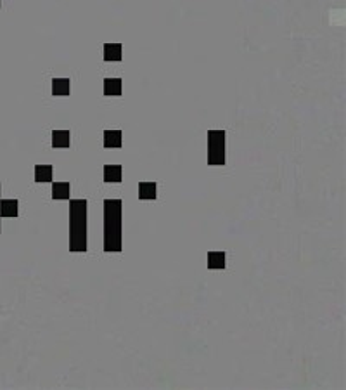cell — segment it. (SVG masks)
Here are the masks:
<instances>
[{
    "instance_id": "6da1fadb",
    "label": "cell",
    "mask_w": 346,
    "mask_h": 390,
    "mask_svg": "<svg viewBox=\"0 0 346 390\" xmlns=\"http://www.w3.org/2000/svg\"><path fill=\"white\" fill-rule=\"evenodd\" d=\"M122 199L104 201V250L122 252Z\"/></svg>"
},
{
    "instance_id": "7a4b0ae2",
    "label": "cell",
    "mask_w": 346,
    "mask_h": 390,
    "mask_svg": "<svg viewBox=\"0 0 346 390\" xmlns=\"http://www.w3.org/2000/svg\"><path fill=\"white\" fill-rule=\"evenodd\" d=\"M225 130H209L208 132V163L225 165Z\"/></svg>"
},
{
    "instance_id": "3957f363",
    "label": "cell",
    "mask_w": 346,
    "mask_h": 390,
    "mask_svg": "<svg viewBox=\"0 0 346 390\" xmlns=\"http://www.w3.org/2000/svg\"><path fill=\"white\" fill-rule=\"evenodd\" d=\"M69 250L87 252V220H69Z\"/></svg>"
},
{
    "instance_id": "277c9868",
    "label": "cell",
    "mask_w": 346,
    "mask_h": 390,
    "mask_svg": "<svg viewBox=\"0 0 346 390\" xmlns=\"http://www.w3.org/2000/svg\"><path fill=\"white\" fill-rule=\"evenodd\" d=\"M123 177V169L122 165H106L104 167V182H113L120 184Z\"/></svg>"
},
{
    "instance_id": "5b68a950",
    "label": "cell",
    "mask_w": 346,
    "mask_h": 390,
    "mask_svg": "<svg viewBox=\"0 0 346 390\" xmlns=\"http://www.w3.org/2000/svg\"><path fill=\"white\" fill-rule=\"evenodd\" d=\"M122 43H106L104 45V61H122Z\"/></svg>"
},
{
    "instance_id": "8992f818",
    "label": "cell",
    "mask_w": 346,
    "mask_h": 390,
    "mask_svg": "<svg viewBox=\"0 0 346 390\" xmlns=\"http://www.w3.org/2000/svg\"><path fill=\"white\" fill-rule=\"evenodd\" d=\"M71 92V80L69 78H54L52 94L54 96H69Z\"/></svg>"
},
{
    "instance_id": "52a82bcc",
    "label": "cell",
    "mask_w": 346,
    "mask_h": 390,
    "mask_svg": "<svg viewBox=\"0 0 346 390\" xmlns=\"http://www.w3.org/2000/svg\"><path fill=\"white\" fill-rule=\"evenodd\" d=\"M52 165H37L35 167V182H52Z\"/></svg>"
},
{
    "instance_id": "ba28073f",
    "label": "cell",
    "mask_w": 346,
    "mask_h": 390,
    "mask_svg": "<svg viewBox=\"0 0 346 390\" xmlns=\"http://www.w3.org/2000/svg\"><path fill=\"white\" fill-rule=\"evenodd\" d=\"M122 130H106L104 132V148H122Z\"/></svg>"
},
{
    "instance_id": "9c48e42d",
    "label": "cell",
    "mask_w": 346,
    "mask_h": 390,
    "mask_svg": "<svg viewBox=\"0 0 346 390\" xmlns=\"http://www.w3.org/2000/svg\"><path fill=\"white\" fill-rule=\"evenodd\" d=\"M69 144H71V134H69V130H54L52 132L54 148H69Z\"/></svg>"
},
{
    "instance_id": "30bf717a",
    "label": "cell",
    "mask_w": 346,
    "mask_h": 390,
    "mask_svg": "<svg viewBox=\"0 0 346 390\" xmlns=\"http://www.w3.org/2000/svg\"><path fill=\"white\" fill-rule=\"evenodd\" d=\"M227 267V255L225 252L208 253V269H225Z\"/></svg>"
},
{
    "instance_id": "8fae6325",
    "label": "cell",
    "mask_w": 346,
    "mask_h": 390,
    "mask_svg": "<svg viewBox=\"0 0 346 390\" xmlns=\"http://www.w3.org/2000/svg\"><path fill=\"white\" fill-rule=\"evenodd\" d=\"M18 199H2L0 201V215L2 217H18Z\"/></svg>"
},
{
    "instance_id": "7c38bea8",
    "label": "cell",
    "mask_w": 346,
    "mask_h": 390,
    "mask_svg": "<svg viewBox=\"0 0 346 390\" xmlns=\"http://www.w3.org/2000/svg\"><path fill=\"white\" fill-rule=\"evenodd\" d=\"M69 196H71V186H69V182H54L52 184L54 199H69Z\"/></svg>"
},
{
    "instance_id": "4fadbf2b",
    "label": "cell",
    "mask_w": 346,
    "mask_h": 390,
    "mask_svg": "<svg viewBox=\"0 0 346 390\" xmlns=\"http://www.w3.org/2000/svg\"><path fill=\"white\" fill-rule=\"evenodd\" d=\"M158 186L156 182H141L139 184V198L141 199H156Z\"/></svg>"
},
{
    "instance_id": "5bb4252c",
    "label": "cell",
    "mask_w": 346,
    "mask_h": 390,
    "mask_svg": "<svg viewBox=\"0 0 346 390\" xmlns=\"http://www.w3.org/2000/svg\"><path fill=\"white\" fill-rule=\"evenodd\" d=\"M122 78H106L104 80V94L106 96H122Z\"/></svg>"
},
{
    "instance_id": "9a60e30c",
    "label": "cell",
    "mask_w": 346,
    "mask_h": 390,
    "mask_svg": "<svg viewBox=\"0 0 346 390\" xmlns=\"http://www.w3.org/2000/svg\"><path fill=\"white\" fill-rule=\"evenodd\" d=\"M0 193H2V186H0ZM0 196H2V195H0Z\"/></svg>"
},
{
    "instance_id": "2e32d148",
    "label": "cell",
    "mask_w": 346,
    "mask_h": 390,
    "mask_svg": "<svg viewBox=\"0 0 346 390\" xmlns=\"http://www.w3.org/2000/svg\"><path fill=\"white\" fill-rule=\"evenodd\" d=\"M0 5H2V0H0Z\"/></svg>"
},
{
    "instance_id": "e0dca14e",
    "label": "cell",
    "mask_w": 346,
    "mask_h": 390,
    "mask_svg": "<svg viewBox=\"0 0 346 390\" xmlns=\"http://www.w3.org/2000/svg\"><path fill=\"white\" fill-rule=\"evenodd\" d=\"M0 231H2V226H0Z\"/></svg>"
}]
</instances>
